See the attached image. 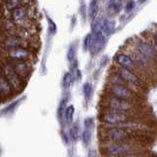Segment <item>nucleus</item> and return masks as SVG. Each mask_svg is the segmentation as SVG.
<instances>
[{"instance_id": "25", "label": "nucleus", "mask_w": 157, "mask_h": 157, "mask_svg": "<svg viewBox=\"0 0 157 157\" xmlns=\"http://www.w3.org/2000/svg\"><path fill=\"white\" fill-rule=\"evenodd\" d=\"M82 137H83V142H85L86 144H90V139H91V132H90V129H87V128H86L85 132H83Z\"/></svg>"}, {"instance_id": "7", "label": "nucleus", "mask_w": 157, "mask_h": 157, "mask_svg": "<svg viewBox=\"0 0 157 157\" xmlns=\"http://www.w3.org/2000/svg\"><path fill=\"white\" fill-rule=\"evenodd\" d=\"M6 52V58L10 61H29L33 58V52L27 47H20L4 50Z\"/></svg>"}, {"instance_id": "10", "label": "nucleus", "mask_w": 157, "mask_h": 157, "mask_svg": "<svg viewBox=\"0 0 157 157\" xmlns=\"http://www.w3.org/2000/svg\"><path fill=\"white\" fill-rule=\"evenodd\" d=\"M118 73L121 75L123 80L129 83V85H132L136 87H140L142 86L141 80L132 70H130V69L121 67L119 68V70H118Z\"/></svg>"}, {"instance_id": "6", "label": "nucleus", "mask_w": 157, "mask_h": 157, "mask_svg": "<svg viewBox=\"0 0 157 157\" xmlns=\"http://www.w3.org/2000/svg\"><path fill=\"white\" fill-rule=\"evenodd\" d=\"M2 76L11 83L14 88H21L23 86V78L15 72L13 66L8 60L4 61L2 64Z\"/></svg>"}, {"instance_id": "29", "label": "nucleus", "mask_w": 157, "mask_h": 157, "mask_svg": "<svg viewBox=\"0 0 157 157\" xmlns=\"http://www.w3.org/2000/svg\"><path fill=\"white\" fill-rule=\"evenodd\" d=\"M91 121H92V120L90 119V118H87V119H86V121H85V123H86V128H87V129H90V126L92 125Z\"/></svg>"}, {"instance_id": "15", "label": "nucleus", "mask_w": 157, "mask_h": 157, "mask_svg": "<svg viewBox=\"0 0 157 157\" xmlns=\"http://www.w3.org/2000/svg\"><path fill=\"white\" fill-rule=\"evenodd\" d=\"M115 60L121 67L130 69V70L135 69L136 65H135L134 60H132V59L129 55H127V54H124V53L117 54L116 57H115Z\"/></svg>"}, {"instance_id": "16", "label": "nucleus", "mask_w": 157, "mask_h": 157, "mask_svg": "<svg viewBox=\"0 0 157 157\" xmlns=\"http://www.w3.org/2000/svg\"><path fill=\"white\" fill-rule=\"evenodd\" d=\"M13 86L6 78L3 76H1V81H0V92H1V96L3 99L6 97H9L13 94Z\"/></svg>"}, {"instance_id": "11", "label": "nucleus", "mask_w": 157, "mask_h": 157, "mask_svg": "<svg viewBox=\"0 0 157 157\" xmlns=\"http://www.w3.org/2000/svg\"><path fill=\"white\" fill-rule=\"evenodd\" d=\"M29 18V12L27 7L25 6H21L19 8H16L10 11V15H9V19L16 25H22L24 22H26Z\"/></svg>"}, {"instance_id": "30", "label": "nucleus", "mask_w": 157, "mask_h": 157, "mask_svg": "<svg viewBox=\"0 0 157 157\" xmlns=\"http://www.w3.org/2000/svg\"><path fill=\"white\" fill-rule=\"evenodd\" d=\"M153 39H154V42L156 43V45H157V31L153 34Z\"/></svg>"}, {"instance_id": "9", "label": "nucleus", "mask_w": 157, "mask_h": 157, "mask_svg": "<svg viewBox=\"0 0 157 157\" xmlns=\"http://www.w3.org/2000/svg\"><path fill=\"white\" fill-rule=\"evenodd\" d=\"M20 47L29 48L27 39L18 36H3L2 37L3 50H9V49L20 48Z\"/></svg>"}, {"instance_id": "2", "label": "nucleus", "mask_w": 157, "mask_h": 157, "mask_svg": "<svg viewBox=\"0 0 157 157\" xmlns=\"http://www.w3.org/2000/svg\"><path fill=\"white\" fill-rule=\"evenodd\" d=\"M103 136L105 137L106 140L114 142V141H132V140H136L137 136L135 132L127 130L123 127H112L107 129Z\"/></svg>"}, {"instance_id": "12", "label": "nucleus", "mask_w": 157, "mask_h": 157, "mask_svg": "<svg viewBox=\"0 0 157 157\" xmlns=\"http://www.w3.org/2000/svg\"><path fill=\"white\" fill-rule=\"evenodd\" d=\"M136 49L140 53H141L142 55L145 56L149 60H154L156 59V49L153 47V45L150 42L147 41H139L136 45Z\"/></svg>"}, {"instance_id": "27", "label": "nucleus", "mask_w": 157, "mask_h": 157, "mask_svg": "<svg viewBox=\"0 0 157 157\" xmlns=\"http://www.w3.org/2000/svg\"><path fill=\"white\" fill-rule=\"evenodd\" d=\"M48 23H49V29H50L51 33L56 32V25L53 21H51L50 19H48Z\"/></svg>"}, {"instance_id": "23", "label": "nucleus", "mask_w": 157, "mask_h": 157, "mask_svg": "<svg viewBox=\"0 0 157 157\" xmlns=\"http://www.w3.org/2000/svg\"><path fill=\"white\" fill-rule=\"evenodd\" d=\"M78 134H80V132H78V127L77 125L73 126L71 129H70V136H71V139L74 141L78 140Z\"/></svg>"}, {"instance_id": "13", "label": "nucleus", "mask_w": 157, "mask_h": 157, "mask_svg": "<svg viewBox=\"0 0 157 157\" xmlns=\"http://www.w3.org/2000/svg\"><path fill=\"white\" fill-rule=\"evenodd\" d=\"M10 63H11V65L13 66L15 72H16L19 77L21 78H27L29 74H31V66L29 65V63L26 62V61H10L8 60Z\"/></svg>"}, {"instance_id": "19", "label": "nucleus", "mask_w": 157, "mask_h": 157, "mask_svg": "<svg viewBox=\"0 0 157 157\" xmlns=\"http://www.w3.org/2000/svg\"><path fill=\"white\" fill-rule=\"evenodd\" d=\"M97 12H98V4L96 0H93L90 5V8H88V14H90V17L91 20L96 19Z\"/></svg>"}, {"instance_id": "14", "label": "nucleus", "mask_w": 157, "mask_h": 157, "mask_svg": "<svg viewBox=\"0 0 157 157\" xmlns=\"http://www.w3.org/2000/svg\"><path fill=\"white\" fill-rule=\"evenodd\" d=\"M105 43H106V36L104 33L102 32L93 33V38H92V42L90 46L92 52L97 53L98 51H100L101 49L104 47Z\"/></svg>"}, {"instance_id": "17", "label": "nucleus", "mask_w": 157, "mask_h": 157, "mask_svg": "<svg viewBox=\"0 0 157 157\" xmlns=\"http://www.w3.org/2000/svg\"><path fill=\"white\" fill-rule=\"evenodd\" d=\"M25 0H4L3 6L4 9L7 11H12V10L19 8L21 6H24Z\"/></svg>"}, {"instance_id": "5", "label": "nucleus", "mask_w": 157, "mask_h": 157, "mask_svg": "<svg viewBox=\"0 0 157 157\" xmlns=\"http://www.w3.org/2000/svg\"><path fill=\"white\" fill-rule=\"evenodd\" d=\"M109 90H110V93L114 97L137 101L136 93L134 90H132L129 86L125 85V83H112L110 86Z\"/></svg>"}, {"instance_id": "24", "label": "nucleus", "mask_w": 157, "mask_h": 157, "mask_svg": "<svg viewBox=\"0 0 157 157\" xmlns=\"http://www.w3.org/2000/svg\"><path fill=\"white\" fill-rule=\"evenodd\" d=\"M92 38H93V33L87 34L85 37V41H83V47H85V49H90Z\"/></svg>"}, {"instance_id": "22", "label": "nucleus", "mask_w": 157, "mask_h": 157, "mask_svg": "<svg viewBox=\"0 0 157 157\" xmlns=\"http://www.w3.org/2000/svg\"><path fill=\"white\" fill-rule=\"evenodd\" d=\"M83 94H85L86 99L90 100L92 94V86L90 82H86L83 85Z\"/></svg>"}, {"instance_id": "28", "label": "nucleus", "mask_w": 157, "mask_h": 157, "mask_svg": "<svg viewBox=\"0 0 157 157\" xmlns=\"http://www.w3.org/2000/svg\"><path fill=\"white\" fill-rule=\"evenodd\" d=\"M119 157H142L141 154L137 153V152H132V153H128V154H125V155H122V156H119Z\"/></svg>"}, {"instance_id": "18", "label": "nucleus", "mask_w": 157, "mask_h": 157, "mask_svg": "<svg viewBox=\"0 0 157 157\" xmlns=\"http://www.w3.org/2000/svg\"><path fill=\"white\" fill-rule=\"evenodd\" d=\"M122 8V0H109L108 3V12L111 15H115L120 12Z\"/></svg>"}, {"instance_id": "1", "label": "nucleus", "mask_w": 157, "mask_h": 157, "mask_svg": "<svg viewBox=\"0 0 157 157\" xmlns=\"http://www.w3.org/2000/svg\"><path fill=\"white\" fill-rule=\"evenodd\" d=\"M137 150L136 144L131 141H114L103 147V153L107 156H122L128 153H132Z\"/></svg>"}, {"instance_id": "21", "label": "nucleus", "mask_w": 157, "mask_h": 157, "mask_svg": "<svg viewBox=\"0 0 157 157\" xmlns=\"http://www.w3.org/2000/svg\"><path fill=\"white\" fill-rule=\"evenodd\" d=\"M74 114H75V107L73 105H70L67 107L65 111V119L68 123H72L74 119Z\"/></svg>"}, {"instance_id": "4", "label": "nucleus", "mask_w": 157, "mask_h": 157, "mask_svg": "<svg viewBox=\"0 0 157 157\" xmlns=\"http://www.w3.org/2000/svg\"><path fill=\"white\" fill-rule=\"evenodd\" d=\"M107 110H113V111H120V112H130L134 113L140 109L137 101L128 100V99H122L112 96L107 100L106 103Z\"/></svg>"}, {"instance_id": "8", "label": "nucleus", "mask_w": 157, "mask_h": 157, "mask_svg": "<svg viewBox=\"0 0 157 157\" xmlns=\"http://www.w3.org/2000/svg\"><path fill=\"white\" fill-rule=\"evenodd\" d=\"M115 29V23L108 20L105 17H100L94 20L92 24V31L93 33L96 32H102L105 36H109L113 33Z\"/></svg>"}, {"instance_id": "20", "label": "nucleus", "mask_w": 157, "mask_h": 157, "mask_svg": "<svg viewBox=\"0 0 157 157\" xmlns=\"http://www.w3.org/2000/svg\"><path fill=\"white\" fill-rule=\"evenodd\" d=\"M73 78H74V76L72 73H66L65 75L63 77V86L64 88H69L71 86H72V82H73Z\"/></svg>"}, {"instance_id": "3", "label": "nucleus", "mask_w": 157, "mask_h": 157, "mask_svg": "<svg viewBox=\"0 0 157 157\" xmlns=\"http://www.w3.org/2000/svg\"><path fill=\"white\" fill-rule=\"evenodd\" d=\"M134 113L107 110L101 115V120L106 125L120 126L124 123L130 122L132 119H134Z\"/></svg>"}, {"instance_id": "26", "label": "nucleus", "mask_w": 157, "mask_h": 157, "mask_svg": "<svg viewBox=\"0 0 157 157\" xmlns=\"http://www.w3.org/2000/svg\"><path fill=\"white\" fill-rule=\"evenodd\" d=\"M135 6H136L135 1H132V0H130V1L126 4V11L127 12H131L132 10H134Z\"/></svg>"}]
</instances>
